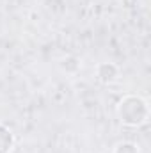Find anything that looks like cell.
<instances>
[{"instance_id": "obj_1", "label": "cell", "mask_w": 151, "mask_h": 153, "mask_svg": "<svg viewBox=\"0 0 151 153\" xmlns=\"http://www.w3.org/2000/svg\"><path fill=\"white\" fill-rule=\"evenodd\" d=\"M119 116L121 121L126 125H141L148 117L146 102L137 96H128L119 103Z\"/></svg>"}, {"instance_id": "obj_2", "label": "cell", "mask_w": 151, "mask_h": 153, "mask_svg": "<svg viewBox=\"0 0 151 153\" xmlns=\"http://www.w3.org/2000/svg\"><path fill=\"white\" fill-rule=\"evenodd\" d=\"M11 146H13V135L5 126L0 125V153H9Z\"/></svg>"}]
</instances>
